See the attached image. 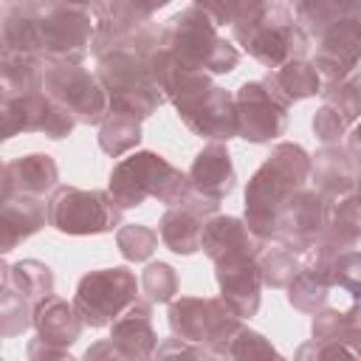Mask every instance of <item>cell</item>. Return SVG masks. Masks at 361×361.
I'll use <instances>...</instances> for the list:
<instances>
[{
	"instance_id": "obj_3",
	"label": "cell",
	"mask_w": 361,
	"mask_h": 361,
	"mask_svg": "<svg viewBox=\"0 0 361 361\" xmlns=\"http://www.w3.org/2000/svg\"><path fill=\"white\" fill-rule=\"evenodd\" d=\"M217 23L200 8H183L161 25V51L169 54L180 68L228 73L240 62V51L217 34Z\"/></svg>"
},
{
	"instance_id": "obj_39",
	"label": "cell",
	"mask_w": 361,
	"mask_h": 361,
	"mask_svg": "<svg viewBox=\"0 0 361 361\" xmlns=\"http://www.w3.org/2000/svg\"><path fill=\"white\" fill-rule=\"evenodd\" d=\"M31 3H39V0H3V6H31Z\"/></svg>"
},
{
	"instance_id": "obj_7",
	"label": "cell",
	"mask_w": 361,
	"mask_h": 361,
	"mask_svg": "<svg viewBox=\"0 0 361 361\" xmlns=\"http://www.w3.org/2000/svg\"><path fill=\"white\" fill-rule=\"evenodd\" d=\"M121 214L124 209L116 203V197L102 189L56 186L48 200V226L71 237L107 234L121 226Z\"/></svg>"
},
{
	"instance_id": "obj_21",
	"label": "cell",
	"mask_w": 361,
	"mask_h": 361,
	"mask_svg": "<svg viewBox=\"0 0 361 361\" xmlns=\"http://www.w3.org/2000/svg\"><path fill=\"white\" fill-rule=\"evenodd\" d=\"M45 223H48L45 197H31V195L0 197V251L8 254L17 243L37 234Z\"/></svg>"
},
{
	"instance_id": "obj_34",
	"label": "cell",
	"mask_w": 361,
	"mask_h": 361,
	"mask_svg": "<svg viewBox=\"0 0 361 361\" xmlns=\"http://www.w3.org/2000/svg\"><path fill=\"white\" fill-rule=\"evenodd\" d=\"M28 358L31 361H48V358H68L71 361V350H56V347H48V344L34 338L28 344Z\"/></svg>"
},
{
	"instance_id": "obj_31",
	"label": "cell",
	"mask_w": 361,
	"mask_h": 361,
	"mask_svg": "<svg viewBox=\"0 0 361 361\" xmlns=\"http://www.w3.org/2000/svg\"><path fill=\"white\" fill-rule=\"evenodd\" d=\"M158 231H152L149 226H141V223H127L118 228L116 234V243H118V251L127 262H144L152 257V251L158 248Z\"/></svg>"
},
{
	"instance_id": "obj_22",
	"label": "cell",
	"mask_w": 361,
	"mask_h": 361,
	"mask_svg": "<svg viewBox=\"0 0 361 361\" xmlns=\"http://www.w3.org/2000/svg\"><path fill=\"white\" fill-rule=\"evenodd\" d=\"M82 316L76 310L73 302L62 299V296H45L37 310H34V330H37V341L56 347V350H71V344H76V338L82 336Z\"/></svg>"
},
{
	"instance_id": "obj_26",
	"label": "cell",
	"mask_w": 361,
	"mask_h": 361,
	"mask_svg": "<svg viewBox=\"0 0 361 361\" xmlns=\"http://www.w3.org/2000/svg\"><path fill=\"white\" fill-rule=\"evenodd\" d=\"M138 141H141V116L121 104H110L99 124L102 152H107L110 158H121L124 152L138 147Z\"/></svg>"
},
{
	"instance_id": "obj_19",
	"label": "cell",
	"mask_w": 361,
	"mask_h": 361,
	"mask_svg": "<svg viewBox=\"0 0 361 361\" xmlns=\"http://www.w3.org/2000/svg\"><path fill=\"white\" fill-rule=\"evenodd\" d=\"M189 189L195 195H203L209 200H223L234 192L237 186V172H234V164H231V155H228V147L223 141H212L206 144L192 166H189Z\"/></svg>"
},
{
	"instance_id": "obj_15",
	"label": "cell",
	"mask_w": 361,
	"mask_h": 361,
	"mask_svg": "<svg viewBox=\"0 0 361 361\" xmlns=\"http://www.w3.org/2000/svg\"><path fill=\"white\" fill-rule=\"evenodd\" d=\"M330 209H333L330 197H324L316 186L313 189L305 186L276 214L271 243H282V245L293 248L302 257L305 251H310L322 240V234L327 228V220H330Z\"/></svg>"
},
{
	"instance_id": "obj_23",
	"label": "cell",
	"mask_w": 361,
	"mask_h": 361,
	"mask_svg": "<svg viewBox=\"0 0 361 361\" xmlns=\"http://www.w3.org/2000/svg\"><path fill=\"white\" fill-rule=\"evenodd\" d=\"M313 186L330 197H347L355 192V155L353 147H338V144H324L316 155H313V169H310Z\"/></svg>"
},
{
	"instance_id": "obj_33",
	"label": "cell",
	"mask_w": 361,
	"mask_h": 361,
	"mask_svg": "<svg viewBox=\"0 0 361 361\" xmlns=\"http://www.w3.org/2000/svg\"><path fill=\"white\" fill-rule=\"evenodd\" d=\"M141 293L152 302V305H164L172 302L178 293V274L172 271V265L166 262H149L141 274Z\"/></svg>"
},
{
	"instance_id": "obj_1",
	"label": "cell",
	"mask_w": 361,
	"mask_h": 361,
	"mask_svg": "<svg viewBox=\"0 0 361 361\" xmlns=\"http://www.w3.org/2000/svg\"><path fill=\"white\" fill-rule=\"evenodd\" d=\"M96 17L59 0L3 8V51L34 54L48 62H82L93 51Z\"/></svg>"
},
{
	"instance_id": "obj_25",
	"label": "cell",
	"mask_w": 361,
	"mask_h": 361,
	"mask_svg": "<svg viewBox=\"0 0 361 361\" xmlns=\"http://www.w3.org/2000/svg\"><path fill=\"white\" fill-rule=\"evenodd\" d=\"M169 0H107L104 14L96 20V37H93V51L141 28L144 23L152 20L158 8H164Z\"/></svg>"
},
{
	"instance_id": "obj_16",
	"label": "cell",
	"mask_w": 361,
	"mask_h": 361,
	"mask_svg": "<svg viewBox=\"0 0 361 361\" xmlns=\"http://www.w3.org/2000/svg\"><path fill=\"white\" fill-rule=\"evenodd\" d=\"M180 121L200 138L228 141L237 135V107L234 96L217 85H206L172 102Z\"/></svg>"
},
{
	"instance_id": "obj_35",
	"label": "cell",
	"mask_w": 361,
	"mask_h": 361,
	"mask_svg": "<svg viewBox=\"0 0 361 361\" xmlns=\"http://www.w3.org/2000/svg\"><path fill=\"white\" fill-rule=\"evenodd\" d=\"M59 3H65V6H73V8H82V11H87V14H93L96 20L104 14V8H107V0H59Z\"/></svg>"
},
{
	"instance_id": "obj_40",
	"label": "cell",
	"mask_w": 361,
	"mask_h": 361,
	"mask_svg": "<svg viewBox=\"0 0 361 361\" xmlns=\"http://www.w3.org/2000/svg\"><path fill=\"white\" fill-rule=\"evenodd\" d=\"M274 3H285V6H299L302 0H274Z\"/></svg>"
},
{
	"instance_id": "obj_12",
	"label": "cell",
	"mask_w": 361,
	"mask_h": 361,
	"mask_svg": "<svg viewBox=\"0 0 361 361\" xmlns=\"http://www.w3.org/2000/svg\"><path fill=\"white\" fill-rule=\"evenodd\" d=\"M76 124V116L54 102L45 90L3 96V138H11L17 133H42L59 141L71 135Z\"/></svg>"
},
{
	"instance_id": "obj_6",
	"label": "cell",
	"mask_w": 361,
	"mask_h": 361,
	"mask_svg": "<svg viewBox=\"0 0 361 361\" xmlns=\"http://www.w3.org/2000/svg\"><path fill=\"white\" fill-rule=\"evenodd\" d=\"M54 293V271L39 259L3 262L0 293V336L14 338L34 327L37 305Z\"/></svg>"
},
{
	"instance_id": "obj_5",
	"label": "cell",
	"mask_w": 361,
	"mask_h": 361,
	"mask_svg": "<svg viewBox=\"0 0 361 361\" xmlns=\"http://www.w3.org/2000/svg\"><path fill=\"white\" fill-rule=\"evenodd\" d=\"M234 39L265 68L276 71L290 59L305 56L313 45L307 34L299 28L296 17L290 14V6L268 0L259 14H254L248 23L231 28Z\"/></svg>"
},
{
	"instance_id": "obj_14",
	"label": "cell",
	"mask_w": 361,
	"mask_h": 361,
	"mask_svg": "<svg viewBox=\"0 0 361 361\" xmlns=\"http://www.w3.org/2000/svg\"><path fill=\"white\" fill-rule=\"evenodd\" d=\"M310 336L296 358H361V307L327 305L313 313Z\"/></svg>"
},
{
	"instance_id": "obj_2",
	"label": "cell",
	"mask_w": 361,
	"mask_h": 361,
	"mask_svg": "<svg viewBox=\"0 0 361 361\" xmlns=\"http://www.w3.org/2000/svg\"><path fill=\"white\" fill-rule=\"evenodd\" d=\"M310 169H313V158L299 144L282 141L254 172L245 189V223L259 240L265 243L274 240L276 214L296 192L307 186Z\"/></svg>"
},
{
	"instance_id": "obj_30",
	"label": "cell",
	"mask_w": 361,
	"mask_h": 361,
	"mask_svg": "<svg viewBox=\"0 0 361 361\" xmlns=\"http://www.w3.org/2000/svg\"><path fill=\"white\" fill-rule=\"evenodd\" d=\"M341 293L347 305L361 307V251H341L333 259V293Z\"/></svg>"
},
{
	"instance_id": "obj_20",
	"label": "cell",
	"mask_w": 361,
	"mask_h": 361,
	"mask_svg": "<svg viewBox=\"0 0 361 361\" xmlns=\"http://www.w3.org/2000/svg\"><path fill=\"white\" fill-rule=\"evenodd\" d=\"M56 161L45 152H31L23 158H14L3 166V183H0V197L11 195H31V197H45L48 192L56 189Z\"/></svg>"
},
{
	"instance_id": "obj_9",
	"label": "cell",
	"mask_w": 361,
	"mask_h": 361,
	"mask_svg": "<svg viewBox=\"0 0 361 361\" xmlns=\"http://www.w3.org/2000/svg\"><path fill=\"white\" fill-rule=\"evenodd\" d=\"M141 282L135 274L124 265L90 271L79 279L73 305L85 322V327H104L118 319L121 310H127L138 299Z\"/></svg>"
},
{
	"instance_id": "obj_18",
	"label": "cell",
	"mask_w": 361,
	"mask_h": 361,
	"mask_svg": "<svg viewBox=\"0 0 361 361\" xmlns=\"http://www.w3.org/2000/svg\"><path fill=\"white\" fill-rule=\"evenodd\" d=\"M214 276L220 285V296L243 319L257 316L259 290H262L259 254H226V257L214 259Z\"/></svg>"
},
{
	"instance_id": "obj_4",
	"label": "cell",
	"mask_w": 361,
	"mask_h": 361,
	"mask_svg": "<svg viewBox=\"0 0 361 361\" xmlns=\"http://www.w3.org/2000/svg\"><path fill=\"white\" fill-rule=\"evenodd\" d=\"M107 192L121 209H135L147 197H155L164 206H175L189 192V175L172 166L164 155L144 149L121 158L110 169Z\"/></svg>"
},
{
	"instance_id": "obj_13",
	"label": "cell",
	"mask_w": 361,
	"mask_h": 361,
	"mask_svg": "<svg viewBox=\"0 0 361 361\" xmlns=\"http://www.w3.org/2000/svg\"><path fill=\"white\" fill-rule=\"evenodd\" d=\"M158 347V336L152 327V302L138 296L118 319L110 324V338L96 341L85 350V358H118V361H141L152 358Z\"/></svg>"
},
{
	"instance_id": "obj_24",
	"label": "cell",
	"mask_w": 361,
	"mask_h": 361,
	"mask_svg": "<svg viewBox=\"0 0 361 361\" xmlns=\"http://www.w3.org/2000/svg\"><path fill=\"white\" fill-rule=\"evenodd\" d=\"M268 243L259 240L245 220L240 217H228V214H212L206 220L203 228V243L200 248L206 251V257L214 262L226 254H262Z\"/></svg>"
},
{
	"instance_id": "obj_36",
	"label": "cell",
	"mask_w": 361,
	"mask_h": 361,
	"mask_svg": "<svg viewBox=\"0 0 361 361\" xmlns=\"http://www.w3.org/2000/svg\"><path fill=\"white\" fill-rule=\"evenodd\" d=\"M330 3H336L344 14H355V17H361V0H330Z\"/></svg>"
},
{
	"instance_id": "obj_38",
	"label": "cell",
	"mask_w": 361,
	"mask_h": 361,
	"mask_svg": "<svg viewBox=\"0 0 361 361\" xmlns=\"http://www.w3.org/2000/svg\"><path fill=\"white\" fill-rule=\"evenodd\" d=\"M355 197L361 200V155L355 158Z\"/></svg>"
},
{
	"instance_id": "obj_27",
	"label": "cell",
	"mask_w": 361,
	"mask_h": 361,
	"mask_svg": "<svg viewBox=\"0 0 361 361\" xmlns=\"http://www.w3.org/2000/svg\"><path fill=\"white\" fill-rule=\"evenodd\" d=\"M288 102H299V99H310L316 93H322V73L313 62H307L305 56L285 62L282 68L271 71L265 76Z\"/></svg>"
},
{
	"instance_id": "obj_28",
	"label": "cell",
	"mask_w": 361,
	"mask_h": 361,
	"mask_svg": "<svg viewBox=\"0 0 361 361\" xmlns=\"http://www.w3.org/2000/svg\"><path fill=\"white\" fill-rule=\"evenodd\" d=\"M322 240L338 251H347L361 240V200L355 197V192L333 200L330 220H327Z\"/></svg>"
},
{
	"instance_id": "obj_32",
	"label": "cell",
	"mask_w": 361,
	"mask_h": 361,
	"mask_svg": "<svg viewBox=\"0 0 361 361\" xmlns=\"http://www.w3.org/2000/svg\"><path fill=\"white\" fill-rule=\"evenodd\" d=\"M268 355L279 358L276 347L262 333H257V330H251L245 324H240V330L217 353V358H268Z\"/></svg>"
},
{
	"instance_id": "obj_37",
	"label": "cell",
	"mask_w": 361,
	"mask_h": 361,
	"mask_svg": "<svg viewBox=\"0 0 361 361\" xmlns=\"http://www.w3.org/2000/svg\"><path fill=\"white\" fill-rule=\"evenodd\" d=\"M347 138H350V147H353V149H361V118L350 127V135H347Z\"/></svg>"
},
{
	"instance_id": "obj_17",
	"label": "cell",
	"mask_w": 361,
	"mask_h": 361,
	"mask_svg": "<svg viewBox=\"0 0 361 361\" xmlns=\"http://www.w3.org/2000/svg\"><path fill=\"white\" fill-rule=\"evenodd\" d=\"M217 209H220L217 200H209V197L195 195L189 189L180 203H175V206H169L164 212V217L158 223L161 243L169 251H175V254H195V251H200L206 220L212 214H217Z\"/></svg>"
},
{
	"instance_id": "obj_29",
	"label": "cell",
	"mask_w": 361,
	"mask_h": 361,
	"mask_svg": "<svg viewBox=\"0 0 361 361\" xmlns=\"http://www.w3.org/2000/svg\"><path fill=\"white\" fill-rule=\"evenodd\" d=\"M299 265H302V257L282 243H268L259 254L262 282L271 288H288L290 279L299 274Z\"/></svg>"
},
{
	"instance_id": "obj_10",
	"label": "cell",
	"mask_w": 361,
	"mask_h": 361,
	"mask_svg": "<svg viewBox=\"0 0 361 361\" xmlns=\"http://www.w3.org/2000/svg\"><path fill=\"white\" fill-rule=\"evenodd\" d=\"M42 90L76 116L79 124H102L110 99L99 76L85 71L79 62H48Z\"/></svg>"
},
{
	"instance_id": "obj_8",
	"label": "cell",
	"mask_w": 361,
	"mask_h": 361,
	"mask_svg": "<svg viewBox=\"0 0 361 361\" xmlns=\"http://www.w3.org/2000/svg\"><path fill=\"white\" fill-rule=\"evenodd\" d=\"M243 316L223 299L206 296H180L169 302V330L172 336L200 344L217 358L220 347L240 330Z\"/></svg>"
},
{
	"instance_id": "obj_11",
	"label": "cell",
	"mask_w": 361,
	"mask_h": 361,
	"mask_svg": "<svg viewBox=\"0 0 361 361\" xmlns=\"http://www.w3.org/2000/svg\"><path fill=\"white\" fill-rule=\"evenodd\" d=\"M237 107V135L251 144H268L279 138L288 127L290 102L268 82H243L234 93Z\"/></svg>"
}]
</instances>
